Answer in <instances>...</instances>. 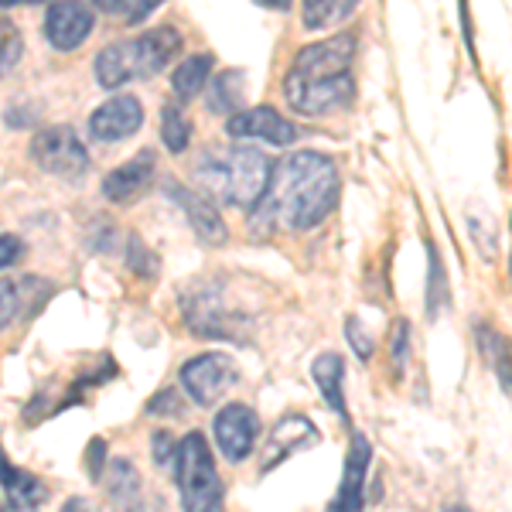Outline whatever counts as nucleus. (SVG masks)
Returning <instances> with one entry per match:
<instances>
[{
	"label": "nucleus",
	"mask_w": 512,
	"mask_h": 512,
	"mask_svg": "<svg viewBox=\"0 0 512 512\" xmlns=\"http://www.w3.org/2000/svg\"><path fill=\"white\" fill-rule=\"evenodd\" d=\"M338 168L318 151H297L270 168L267 188L253 202L250 233L270 236L277 229L308 233L335 212Z\"/></svg>",
	"instance_id": "1"
},
{
	"label": "nucleus",
	"mask_w": 512,
	"mask_h": 512,
	"mask_svg": "<svg viewBox=\"0 0 512 512\" xmlns=\"http://www.w3.org/2000/svg\"><path fill=\"white\" fill-rule=\"evenodd\" d=\"M352 59V35H338L301 48L284 79V99L291 103V110L301 117H325V113L349 106L355 96Z\"/></svg>",
	"instance_id": "2"
},
{
	"label": "nucleus",
	"mask_w": 512,
	"mask_h": 512,
	"mask_svg": "<svg viewBox=\"0 0 512 512\" xmlns=\"http://www.w3.org/2000/svg\"><path fill=\"white\" fill-rule=\"evenodd\" d=\"M274 161L256 147H219L195 161V181L219 205H253L263 195Z\"/></svg>",
	"instance_id": "3"
},
{
	"label": "nucleus",
	"mask_w": 512,
	"mask_h": 512,
	"mask_svg": "<svg viewBox=\"0 0 512 512\" xmlns=\"http://www.w3.org/2000/svg\"><path fill=\"white\" fill-rule=\"evenodd\" d=\"M181 52V35L175 28H154L140 38L106 45L96 55V79L103 89H120L134 79H154Z\"/></svg>",
	"instance_id": "4"
},
{
	"label": "nucleus",
	"mask_w": 512,
	"mask_h": 512,
	"mask_svg": "<svg viewBox=\"0 0 512 512\" xmlns=\"http://www.w3.org/2000/svg\"><path fill=\"white\" fill-rule=\"evenodd\" d=\"M175 482L181 492V509L185 512H219L226 499V485L219 478L216 458L202 431L185 434L175 444Z\"/></svg>",
	"instance_id": "5"
},
{
	"label": "nucleus",
	"mask_w": 512,
	"mask_h": 512,
	"mask_svg": "<svg viewBox=\"0 0 512 512\" xmlns=\"http://www.w3.org/2000/svg\"><path fill=\"white\" fill-rule=\"evenodd\" d=\"M31 158L45 175L79 181L89 171V151L72 127H48L31 140Z\"/></svg>",
	"instance_id": "6"
},
{
	"label": "nucleus",
	"mask_w": 512,
	"mask_h": 512,
	"mask_svg": "<svg viewBox=\"0 0 512 512\" xmlns=\"http://www.w3.org/2000/svg\"><path fill=\"white\" fill-rule=\"evenodd\" d=\"M239 379L233 355L226 352H202L181 366V386L198 407H212L222 393Z\"/></svg>",
	"instance_id": "7"
},
{
	"label": "nucleus",
	"mask_w": 512,
	"mask_h": 512,
	"mask_svg": "<svg viewBox=\"0 0 512 512\" xmlns=\"http://www.w3.org/2000/svg\"><path fill=\"white\" fill-rule=\"evenodd\" d=\"M212 431H216V444H219L222 458L239 465V461L250 458L256 448L260 417H256V410L246 407V403H226L216 414V420H212Z\"/></svg>",
	"instance_id": "8"
},
{
	"label": "nucleus",
	"mask_w": 512,
	"mask_h": 512,
	"mask_svg": "<svg viewBox=\"0 0 512 512\" xmlns=\"http://www.w3.org/2000/svg\"><path fill=\"white\" fill-rule=\"evenodd\" d=\"M96 14L82 0H55L45 14V38L55 52H76L93 35Z\"/></svg>",
	"instance_id": "9"
},
{
	"label": "nucleus",
	"mask_w": 512,
	"mask_h": 512,
	"mask_svg": "<svg viewBox=\"0 0 512 512\" xmlns=\"http://www.w3.org/2000/svg\"><path fill=\"white\" fill-rule=\"evenodd\" d=\"M369 461H373V448H369V437L366 434H352L349 454H345L342 485H338L332 506H328L325 512H362V509H366Z\"/></svg>",
	"instance_id": "10"
},
{
	"label": "nucleus",
	"mask_w": 512,
	"mask_h": 512,
	"mask_svg": "<svg viewBox=\"0 0 512 512\" xmlns=\"http://www.w3.org/2000/svg\"><path fill=\"white\" fill-rule=\"evenodd\" d=\"M226 134L236 140H267V144L287 147L294 144L297 127L280 117L274 106H253V110H239L226 117Z\"/></svg>",
	"instance_id": "11"
},
{
	"label": "nucleus",
	"mask_w": 512,
	"mask_h": 512,
	"mask_svg": "<svg viewBox=\"0 0 512 512\" xmlns=\"http://www.w3.org/2000/svg\"><path fill=\"white\" fill-rule=\"evenodd\" d=\"M144 127V106L137 96L120 93L110 96L103 106H96L89 117V134L96 140H127Z\"/></svg>",
	"instance_id": "12"
},
{
	"label": "nucleus",
	"mask_w": 512,
	"mask_h": 512,
	"mask_svg": "<svg viewBox=\"0 0 512 512\" xmlns=\"http://www.w3.org/2000/svg\"><path fill=\"white\" fill-rule=\"evenodd\" d=\"M168 198H175V202L181 205V212L188 216V222H192L195 236L202 239V243L209 246H222L229 239L226 233V222H222V216L216 212V205L205 202L202 195H195L192 188H181V185H168Z\"/></svg>",
	"instance_id": "13"
},
{
	"label": "nucleus",
	"mask_w": 512,
	"mask_h": 512,
	"mask_svg": "<svg viewBox=\"0 0 512 512\" xmlns=\"http://www.w3.org/2000/svg\"><path fill=\"white\" fill-rule=\"evenodd\" d=\"M151 175H154V154L140 151L137 158H130L127 164L113 168L110 175L103 178V195L117 205H130L147 185H151Z\"/></svg>",
	"instance_id": "14"
},
{
	"label": "nucleus",
	"mask_w": 512,
	"mask_h": 512,
	"mask_svg": "<svg viewBox=\"0 0 512 512\" xmlns=\"http://www.w3.org/2000/svg\"><path fill=\"white\" fill-rule=\"evenodd\" d=\"M321 441V434H318V427L311 424L308 417H284L280 424L274 427V437H270V458L263 461V472H270V468L277 465V461H284L287 454H294V451H301V448H311V444H318Z\"/></svg>",
	"instance_id": "15"
},
{
	"label": "nucleus",
	"mask_w": 512,
	"mask_h": 512,
	"mask_svg": "<svg viewBox=\"0 0 512 512\" xmlns=\"http://www.w3.org/2000/svg\"><path fill=\"white\" fill-rule=\"evenodd\" d=\"M311 379L318 383L325 403L335 410L342 424H349V407H345V359L338 352H321L311 366Z\"/></svg>",
	"instance_id": "16"
},
{
	"label": "nucleus",
	"mask_w": 512,
	"mask_h": 512,
	"mask_svg": "<svg viewBox=\"0 0 512 512\" xmlns=\"http://www.w3.org/2000/svg\"><path fill=\"white\" fill-rule=\"evenodd\" d=\"M0 485H4L11 506L35 509V506H41V502L48 499L45 482H41L38 475H31V472H24V468L14 465V461L7 458L4 451H0Z\"/></svg>",
	"instance_id": "17"
},
{
	"label": "nucleus",
	"mask_w": 512,
	"mask_h": 512,
	"mask_svg": "<svg viewBox=\"0 0 512 512\" xmlns=\"http://www.w3.org/2000/svg\"><path fill=\"white\" fill-rule=\"evenodd\" d=\"M212 65H216V59H212L209 52H202V55L185 59L175 72H171V86H175V96L181 99V103H188V99H195L198 93H202L205 82H209V76H212Z\"/></svg>",
	"instance_id": "18"
},
{
	"label": "nucleus",
	"mask_w": 512,
	"mask_h": 512,
	"mask_svg": "<svg viewBox=\"0 0 512 512\" xmlns=\"http://www.w3.org/2000/svg\"><path fill=\"white\" fill-rule=\"evenodd\" d=\"M355 4H359V0H304L301 21H304V28H308V31L335 28L338 21L352 18Z\"/></svg>",
	"instance_id": "19"
},
{
	"label": "nucleus",
	"mask_w": 512,
	"mask_h": 512,
	"mask_svg": "<svg viewBox=\"0 0 512 512\" xmlns=\"http://www.w3.org/2000/svg\"><path fill=\"white\" fill-rule=\"evenodd\" d=\"M243 82H246V76L239 69L219 76L209 86V110L222 113V117H233V113H239V103H243Z\"/></svg>",
	"instance_id": "20"
},
{
	"label": "nucleus",
	"mask_w": 512,
	"mask_h": 512,
	"mask_svg": "<svg viewBox=\"0 0 512 512\" xmlns=\"http://www.w3.org/2000/svg\"><path fill=\"white\" fill-rule=\"evenodd\" d=\"M161 140L171 154H181L188 144H192V127H188L185 113L178 106H164L161 113Z\"/></svg>",
	"instance_id": "21"
},
{
	"label": "nucleus",
	"mask_w": 512,
	"mask_h": 512,
	"mask_svg": "<svg viewBox=\"0 0 512 512\" xmlns=\"http://www.w3.org/2000/svg\"><path fill=\"white\" fill-rule=\"evenodd\" d=\"M110 468H113V485H110L113 502H117V506H134L140 499V478L134 472V465L117 458V461H110Z\"/></svg>",
	"instance_id": "22"
},
{
	"label": "nucleus",
	"mask_w": 512,
	"mask_h": 512,
	"mask_svg": "<svg viewBox=\"0 0 512 512\" xmlns=\"http://www.w3.org/2000/svg\"><path fill=\"white\" fill-rule=\"evenodd\" d=\"M431 250V280H427V318H437L441 308L448 304V277H444V267H441V256H437L434 246Z\"/></svg>",
	"instance_id": "23"
},
{
	"label": "nucleus",
	"mask_w": 512,
	"mask_h": 512,
	"mask_svg": "<svg viewBox=\"0 0 512 512\" xmlns=\"http://www.w3.org/2000/svg\"><path fill=\"white\" fill-rule=\"evenodd\" d=\"M21 52H24V41L18 31L0 35V79H4L7 72H14V65L21 62Z\"/></svg>",
	"instance_id": "24"
},
{
	"label": "nucleus",
	"mask_w": 512,
	"mask_h": 512,
	"mask_svg": "<svg viewBox=\"0 0 512 512\" xmlns=\"http://www.w3.org/2000/svg\"><path fill=\"white\" fill-rule=\"evenodd\" d=\"M21 311V287L11 280H0V328H7Z\"/></svg>",
	"instance_id": "25"
},
{
	"label": "nucleus",
	"mask_w": 512,
	"mask_h": 512,
	"mask_svg": "<svg viewBox=\"0 0 512 512\" xmlns=\"http://www.w3.org/2000/svg\"><path fill=\"white\" fill-rule=\"evenodd\" d=\"M345 335H349V345L355 349V355H359L362 362L373 359V338H369V332L362 328L359 318H349L345 321Z\"/></svg>",
	"instance_id": "26"
},
{
	"label": "nucleus",
	"mask_w": 512,
	"mask_h": 512,
	"mask_svg": "<svg viewBox=\"0 0 512 512\" xmlns=\"http://www.w3.org/2000/svg\"><path fill=\"white\" fill-rule=\"evenodd\" d=\"M407 349H410V325H407V321H396V328H393L396 373H403V366H407Z\"/></svg>",
	"instance_id": "27"
},
{
	"label": "nucleus",
	"mask_w": 512,
	"mask_h": 512,
	"mask_svg": "<svg viewBox=\"0 0 512 512\" xmlns=\"http://www.w3.org/2000/svg\"><path fill=\"white\" fill-rule=\"evenodd\" d=\"M24 256V243L18 236H0V270L14 267Z\"/></svg>",
	"instance_id": "28"
},
{
	"label": "nucleus",
	"mask_w": 512,
	"mask_h": 512,
	"mask_svg": "<svg viewBox=\"0 0 512 512\" xmlns=\"http://www.w3.org/2000/svg\"><path fill=\"white\" fill-rule=\"evenodd\" d=\"M175 437H171V431H158L154 434V461L158 465H171V458H175Z\"/></svg>",
	"instance_id": "29"
},
{
	"label": "nucleus",
	"mask_w": 512,
	"mask_h": 512,
	"mask_svg": "<svg viewBox=\"0 0 512 512\" xmlns=\"http://www.w3.org/2000/svg\"><path fill=\"white\" fill-rule=\"evenodd\" d=\"M161 4H164V0H130L123 21H127V24H140V21L147 18V14L154 11V7H161Z\"/></svg>",
	"instance_id": "30"
},
{
	"label": "nucleus",
	"mask_w": 512,
	"mask_h": 512,
	"mask_svg": "<svg viewBox=\"0 0 512 512\" xmlns=\"http://www.w3.org/2000/svg\"><path fill=\"white\" fill-rule=\"evenodd\" d=\"M103 461H106V444H103V437H96V441L89 444V454H86L89 475H93V478H103Z\"/></svg>",
	"instance_id": "31"
},
{
	"label": "nucleus",
	"mask_w": 512,
	"mask_h": 512,
	"mask_svg": "<svg viewBox=\"0 0 512 512\" xmlns=\"http://www.w3.org/2000/svg\"><path fill=\"white\" fill-rule=\"evenodd\" d=\"M89 4H93L96 11H106V14H113V18H123L130 0H89Z\"/></svg>",
	"instance_id": "32"
},
{
	"label": "nucleus",
	"mask_w": 512,
	"mask_h": 512,
	"mask_svg": "<svg viewBox=\"0 0 512 512\" xmlns=\"http://www.w3.org/2000/svg\"><path fill=\"white\" fill-rule=\"evenodd\" d=\"M256 4L267 7V11H280V14H284V11H291L294 0H256Z\"/></svg>",
	"instance_id": "33"
},
{
	"label": "nucleus",
	"mask_w": 512,
	"mask_h": 512,
	"mask_svg": "<svg viewBox=\"0 0 512 512\" xmlns=\"http://www.w3.org/2000/svg\"><path fill=\"white\" fill-rule=\"evenodd\" d=\"M62 512H89V506H86L82 499H69V502L62 506Z\"/></svg>",
	"instance_id": "34"
},
{
	"label": "nucleus",
	"mask_w": 512,
	"mask_h": 512,
	"mask_svg": "<svg viewBox=\"0 0 512 512\" xmlns=\"http://www.w3.org/2000/svg\"><path fill=\"white\" fill-rule=\"evenodd\" d=\"M18 4H41V0H0V7H18Z\"/></svg>",
	"instance_id": "35"
},
{
	"label": "nucleus",
	"mask_w": 512,
	"mask_h": 512,
	"mask_svg": "<svg viewBox=\"0 0 512 512\" xmlns=\"http://www.w3.org/2000/svg\"><path fill=\"white\" fill-rule=\"evenodd\" d=\"M0 512H35V509H24V506H7V509H0Z\"/></svg>",
	"instance_id": "36"
},
{
	"label": "nucleus",
	"mask_w": 512,
	"mask_h": 512,
	"mask_svg": "<svg viewBox=\"0 0 512 512\" xmlns=\"http://www.w3.org/2000/svg\"><path fill=\"white\" fill-rule=\"evenodd\" d=\"M444 512H468V509H465V506H448Z\"/></svg>",
	"instance_id": "37"
}]
</instances>
